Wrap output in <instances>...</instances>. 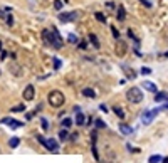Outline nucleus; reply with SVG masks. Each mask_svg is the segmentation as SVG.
Segmentation results:
<instances>
[{
    "label": "nucleus",
    "instance_id": "4be33fe9",
    "mask_svg": "<svg viewBox=\"0 0 168 163\" xmlns=\"http://www.w3.org/2000/svg\"><path fill=\"white\" fill-rule=\"evenodd\" d=\"M20 145V140L17 138V136H14V138H10V141H9V146L10 148H17Z\"/></svg>",
    "mask_w": 168,
    "mask_h": 163
},
{
    "label": "nucleus",
    "instance_id": "f03ea898",
    "mask_svg": "<svg viewBox=\"0 0 168 163\" xmlns=\"http://www.w3.org/2000/svg\"><path fill=\"white\" fill-rule=\"evenodd\" d=\"M126 99H128L129 103H133V104H138L143 101V93H141V89L139 87H129L128 91H126Z\"/></svg>",
    "mask_w": 168,
    "mask_h": 163
},
{
    "label": "nucleus",
    "instance_id": "f704fd0d",
    "mask_svg": "<svg viewBox=\"0 0 168 163\" xmlns=\"http://www.w3.org/2000/svg\"><path fill=\"white\" fill-rule=\"evenodd\" d=\"M5 20H7V25H9V27H12V25H14V17H12V15H9Z\"/></svg>",
    "mask_w": 168,
    "mask_h": 163
},
{
    "label": "nucleus",
    "instance_id": "4468645a",
    "mask_svg": "<svg viewBox=\"0 0 168 163\" xmlns=\"http://www.w3.org/2000/svg\"><path fill=\"white\" fill-rule=\"evenodd\" d=\"M116 17H118L119 22H123V20L126 19V12H124V7L123 5H119L118 7V12H116Z\"/></svg>",
    "mask_w": 168,
    "mask_h": 163
},
{
    "label": "nucleus",
    "instance_id": "2eb2a0df",
    "mask_svg": "<svg viewBox=\"0 0 168 163\" xmlns=\"http://www.w3.org/2000/svg\"><path fill=\"white\" fill-rule=\"evenodd\" d=\"M89 42L93 44V47H94V49H99V47H101V44H99L98 37H96L94 34H89Z\"/></svg>",
    "mask_w": 168,
    "mask_h": 163
},
{
    "label": "nucleus",
    "instance_id": "6e6552de",
    "mask_svg": "<svg viewBox=\"0 0 168 163\" xmlns=\"http://www.w3.org/2000/svg\"><path fill=\"white\" fill-rule=\"evenodd\" d=\"M22 96H24V99H25V101H32V99L35 98V87L32 86V84L25 86L24 93H22Z\"/></svg>",
    "mask_w": 168,
    "mask_h": 163
},
{
    "label": "nucleus",
    "instance_id": "0eeeda50",
    "mask_svg": "<svg viewBox=\"0 0 168 163\" xmlns=\"http://www.w3.org/2000/svg\"><path fill=\"white\" fill-rule=\"evenodd\" d=\"M78 19V12H64V14H59V20L61 22H64V24H67V22H72V20Z\"/></svg>",
    "mask_w": 168,
    "mask_h": 163
},
{
    "label": "nucleus",
    "instance_id": "4c0bfd02",
    "mask_svg": "<svg viewBox=\"0 0 168 163\" xmlns=\"http://www.w3.org/2000/svg\"><path fill=\"white\" fill-rule=\"evenodd\" d=\"M86 47H88V44H86V42H79V49H82V50H84Z\"/></svg>",
    "mask_w": 168,
    "mask_h": 163
},
{
    "label": "nucleus",
    "instance_id": "9d476101",
    "mask_svg": "<svg viewBox=\"0 0 168 163\" xmlns=\"http://www.w3.org/2000/svg\"><path fill=\"white\" fill-rule=\"evenodd\" d=\"M42 40L46 46H52V32L49 29H44L42 30Z\"/></svg>",
    "mask_w": 168,
    "mask_h": 163
},
{
    "label": "nucleus",
    "instance_id": "393cba45",
    "mask_svg": "<svg viewBox=\"0 0 168 163\" xmlns=\"http://www.w3.org/2000/svg\"><path fill=\"white\" fill-rule=\"evenodd\" d=\"M20 111H25V104H19V106H14L10 109V113H20Z\"/></svg>",
    "mask_w": 168,
    "mask_h": 163
},
{
    "label": "nucleus",
    "instance_id": "a18cd8bd",
    "mask_svg": "<svg viewBox=\"0 0 168 163\" xmlns=\"http://www.w3.org/2000/svg\"><path fill=\"white\" fill-rule=\"evenodd\" d=\"M64 2H69V0H64Z\"/></svg>",
    "mask_w": 168,
    "mask_h": 163
},
{
    "label": "nucleus",
    "instance_id": "79ce46f5",
    "mask_svg": "<svg viewBox=\"0 0 168 163\" xmlns=\"http://www.w3.org/2000/svg\"><path fill=\"white\" fill-rule=\"evenodd\" d=\"M163 163H168V156L167 158H163Z\"/></svg>",
    "mask_w": 168,
    "mask_h": 163
},
{
    "label": "nucleus",
    "instance_id": "f3484780",
    "mask_svg": "<svg viewBox=\"0 0 168 163\" xmlns=\"http://www.w3.org/2000/svg\"><path fill=\"white\" fill-rule=\"evenodd\" d=\"M119 131H121L123 134H131V133H133V128L123 123V125H119Z\"/></svg>",
    "mask_w": 168,
    "mask_h": 163
},
{
    "label": "nucleus",
    "instance_id": "c756f323",
    "mask_svg": "<svg viewBox=\"0 0 168 163\" xmlns=\"http://www.w3.org/2000/svg\"><path fill=\"white\" fill-rule=\"evenodd\" d=\"M54 9H56V10L62 9V0H56V2H54Z\"/></svg>",
    "mask_w": 168,
    "mask_h": 163
},
{
    "label": "nucleus",
    "instance_id": "9b49d317",
    "mask_svg": "<svg viewBox=\"0 0 168 163\" xmlns=\"http://www.w3.org/2000/svg\"><path fill=\"white\" fill-rule=\"evenodd\" d=\"M2 123H3V125H10V128H20V126H22V123H20V121H15L14 118H3Z\"/></svg>",
    "mask_w": 168,
    "mask_h": 163
},
{
    "label": "nucleus",
    "instance_id": "a878e982",
    "mask_svg": "<svg viewBox=\"0 0 168 163\" xmlns=\"http://www.w3.org/2000/svg\"><path fill=\"white\" fill-rule=\"evenodd\" d=\"M40 125H42V130H44V131L49 130V121H47L46 118H40Z\"/></svg>",
    "mask_w": 168,
    "mask_h": 163
},
{
    "label": "nucleus",
    "instance_id": "473e14b6",
    "mask_svg": "<svg viewBox=\"0 0 168 163\" xmlns=\"http://www.w3.org/2000/svg\"><path fill=\"white\" fill-rule=\"evenodd\" d=\"M37 141H39V143L42 145V146H46V138H44L42 134H37Z\"/></svg>",
    "mask_w": 168,
    "mask_h": 163
},
{
    "label": "nucleus",
    "instance_id": "c9c22d12",
    "mask_svg": "<svg viewBox=\"0 0 168 163\" xmlns=\"http://www.w3.org/2000/svg\"><path fill=\"white\" fill-rule=\"evenodd\" d=\"M61 67V61L57 57H54V69H59Z\"/></svg>",
    "mask_w": 168,
    "mask_h": 163
},
{
    "label": "nucleus",
    "instance_id": "a211bd4d",
    "mask_svg": "<svg viewBox=\"0 0 168 163\" xmlns=\"http://www.w3.org/2000/svg\"><path fill=\"white\" fill-rule=\"evenodd\" d=\"M82 96H86V98H96V93H94V89H91V87H84V89H82Z\"/></svg>",
    "mask_w": 168,
    "mask_h": 163
},
{
    "label": "nucleus",
    "instance_id": "f8f14e48",
    "mask_svg": "<svg viewBox=\"0 0 168 163\" xmlns=\"http://www.w3.org/2000/svg\"><path fill=\"white\" fill-rule=\"evenodd\" d=\"M141 86L145 87V89H146V91H150V93H155V94H156V93H158V87L155 86V84H153V83H150V81H145V83H143V84H141Z\"/></svg>",
    "mask_w": 168,
    "mask_h": 163
},
{
    "label": "nucleus",
    "instance_id": "ddd939ff",
    "mask_svg": "<svg viewBox=\"0 0 168 163\" xmlns=\"http://www.w3.org/2000/svg\"><path fill=\"white\" fill-rule=\"evenodd\" d=\"M155 101L156 103H165V101H168V93H156L155 94Z\"/></svg>",
    "mask_w": 168,
    "mask_h": 163
},
{
    "label": "nucleus",
    "instance_id": "1a4fd4ad",
    "mask_svg": "<svg viewBox=\"0 0 168 163\" xmlns=\"http://www.w3.org/2000/svg\"><path fill=\"white\" fill-rule=\"evenodd\" d=\"M46 148H47L49 151H54V153H57V151H59V145H57L56 140H52V138L46 140Z\"/></svg>",
    "mask_w": 168,
    "mask_h": 163
},
{
    "label": "nucleus",
    "instance_id": "2f4dec72",
    "mask_svg": "<svg viewBox=\"0 0 168 163\" xmlns=\"http://www.w3.org/2000/svg\"><path fill=\"white\" fill-rule=\"evenodd\" d=\"M111 32H113V37L118 40V39H119V32H118V29H116V27H111Z\"/></svg>",
    "mask_w": 168,
    "mask_h": 163
},
{
    "label": "nucleus",
    "instance_id": "37998d69",
    "mask_svg": "<svg viewBox=\"0 0 168 163\" xmlns=\"http://www.w3.org/2000/svg\"><path fill=\"white\" fill-rule=\"evenodd\" d=\"M163 109H168V103H167V104H165V106H163Z\"/></svg>",
    "mask_w": 168,
    "mask_h": 163
},
{
    "label": "nucleus",
    "instance_id": "5701e85b",
    "mask_svg": "<svg viewBox=\"0 0 168 163\" xmlns=\"http://www.w3.org/2000/svg\"><path fill=\"white\" fill-rule=\"evenodd\" d=\"M160 162H163V158L160 155H151L148 158V163H160Z\"/></svg>",
    "mask_w": 168,
    "mask_h": 163
},
{
    "label": "nucleus",
    "instance_id": "dca6fc26",
    "mask_svg": "<svg viewBox=\"0 0 168 163\" xmlns=\"http://www.w3.org/2000/svg\"><path fill=\"white\" fill-rule=\"evenodd\" d=\"M123 71H124L126 77H129V79H135V77H136V72H135L133 69H129L128 66H123Z\"/></svg>",
    "mask_w": 168,
    "mask_h": 163
},
{
    "label": "nucleus",
    "instance_id": "cd10ccee",
    "mask_svg": "<svg viewBox=\"0 0 168 163\" xmlns=\"http://www.w3.org/2000/svg\"><path fill=\"white\" fill-rule=\"evenodd\" d=\"M67 40H69L71 44H78V37H76L74 34H69V35H67Z\"/></svg>",
    "mask_w": 168,
    "mask_h": 163
},
{
    "label": "nucleus",
    "instance_id": "ea45409f",
    "mask_svg": "<svg viewBox=\"0 0 168 163\" xmlns=\"http://www.w3.org/2000/svg\"><path fill=\"white\" fill-rule=\"evenodd\" d=\"M35 113H37V111H34V113H29V115H27V119H32V118H34V115H35Z\"/></svg>",
    "mask_w": 168,
    "mask_h": 163
},
{
    "label": "nucleus",
    "instance_id": "39448f33",
    "mask_svg": "<svg viewBox=\"0 0 168 163\" xmlns=\"http://www.w3.org/2000/svg\"><path fill=\"white\" fill-rule=\"evenodd\" d=\"M114 52H116V56H118V57H124V56H126V52H128V44L118 39L116 47H114Z\"/></svg>",
    "mask_w": 168,
    "mask_h": 163
},
{
    "label": "nucleus",
    "instance_id": "20e7f679",
    "mask_svg": "<svg viewBox=\"0 0 168 163\" xmlns=\"http://www.w3.org/2000/svg\"><path fill=\"white\" fill-rule=\"evenodd\" d=\"M161 109H163V108H158V109H151V111H145V113H143V116H141V121H143L145 125H150V123L155 119V116L158 115Z\"/></svg>",
    "mask_w": 168,
    "mask_h": 163
},
{
    "label": "nucleus",
    "instance_id": "412c9836",
    "mask_svg": "<svg viewBox=\"0 0 168 163\" xmlns=\"http://www.w3.org/2000/svg\"><path fill=\"white\" fill-rule=\"evenodd\" d=\"M67 138H69V133H67V130H66V128H62V130L59 131V140H61V141H66Z\"/></svg>",
    "mask_w": 168,
    "mask_h": 163
},
{
    "label": "nucleus",
    "instance_id": "7c9ffc66",
    "mask_svg": "<svg viewBox=\"0 0 168 163\" xmlns=\"http://www.w3.org/2000/svg\"><path fill=\"white\" fill-rule=\"evenodd\" d=\"M141 74L143 76H148V74H151V69L150 67H141Z\"/></svg>",
    "mask_w": 168,
    "mask_h": 163
},
{
    "label": "nucleus",
    "instance_id": "58836bf2",
    "mask_svg": "<svg viewBox=\"0 0 168 163\" xmlns=\"http://www.w3.org/2000/svg\"><path fill=\"white\" fill-rule=\"evenodd\" d=\"M106 7H108V9H114V3H113V2H108Z\"/></svg>",
    "mask_w": 168,
    "mask_h": 163
},
{
    "label": "nucleus",
    "instance_id": "a19ab883",
    "mask_svg": "<svg viewBox=\"0 0 168 163\" xmlns=\"http://www.w3.org/2000/svg\"><path fill=\"white\" fill-rule=\"evenodd\" d=\"M99 109H101V111H104V113L108 111V108H106V106H104V104H101V106H99Z\"/></svg>",
    "mask_w": 168,
    "mask_h": 163
},
{
    "label": "nucleus",
    "instance_id": "f257e3e1",
    "mask_svg": "<svg viewBox=\"0 0 168 163\" xmlns=\"http://www.w3.org/2000/svg\"><path fill=\"white\" fill-rule=\"evenodd\" d=\"M47 103H49L52 108H61V106L66 103V98H64V93H61L57 89L50 91L49 96H47Z\"/></svg>",
    "mask_w": 168,
    "mask_h": 163
},
{
    "label": "nucleus",
    "instance_id": "aec40b11",
    "mask_svg": "<svg viewBox=\"0 0 168 163\" xmlns=\"http://www.w3.org/2000/svg\"><path fill=\"white\" fill-rule=\"evenodd\" d=\"M86 123V118H84V115L82 113H78V116H76V125L78 126H82Z\"/></svg>",
    "mask_w": 168,
    "mask_h": 163
},
{
    "label": "nucleus",
    "instance_id": "e433bc0d",
    "mask_svg": "<svg viewBox=\"0 0 168 163\" xmlns=\"http://www.w3.org/2000/svg\"><path fill=\"white\" fill-rule=\"evenodd\" d=\"M78 138H79V134H78V133H72V134H71V141H76Z\"/></svg>",
    "mask_w": 168,
    "mask_h": 163
},
{
    "label": "nucleus",
    "instance_id": "b1692460",
    "mask_svg": "<svg viewBox=\"0 0 168 163\" xmlns=\"http://www.w3.org/2000/svg\"><path fill=\"white\" fill-rule=\"evenodd\" d=\"M94 17H96V20H98V22H101V24H106V15H104V14L96 12V14H94Z\"/></svg>",
    "mask_w": 168,
    "mask_h": 163
},
{
    "label": "nucleus",
    "instance_id": "423d86ee",
    "mask_svg": "<svg viewBox=\"0 0 168 163\" xmlns=\"http://www.w3.org/2000/svg\"><path fill=\"white\" fill-rule=\"evenodd\" d=\"M50 32H52V47L61 49V47H62V37H61L59 30L56 29V27H52Z\"/></svg>",
    "mask_w": 168,
    "mask_h": 163
},
{
    "label": "nucleus",
    "instance_id": "7ed1b4c3",
    "mask_svg": "<svg viewBox=\"0 0 168 163\" xmlns=\"http://www.w3.org/2000/svg\"><path fill=\"white\" fill-rule=\"evenodd\" d=\"M7 69H9V72L14 77H20L22 74H24V69H22V66H20L19 62H15V61L9 62V64H7Z\"/></svg>",
    "mask_w": 168,
    "mask_h": 163
},
{
    "label": "nucleus",
    "instance_id": "6ab92c4d",
    "mask_svg": "<svg viewBox=\"0 0 168 163\" xmlns=\"http://www.w3.org/2000/svg\"><path fill=\"white\" fill-rule=\"evenodd\" d=\"M113 111H114V115L118 116L119 119H124V111H123V108H119V106H114V108H113Z\"/></svg>",
    "mask_w": 168,
    "mask_h": 163
},
{
    "label": "nucleus",
    "instance_id": "bb28decb",
    "mask_svg": "<svg viewBox=\"0 0 168 163\" xmlns=\"http://www.w3.org/2000/svg\"><path fill=\"white\" fill-rule=\"evenodd\" d=\"M71 125H72V119H71V118H64V119H62V126H64L66 130H67Z\"/></svg>",
    "mask_w": 168,
    "mask_h": 163
},
{
    "label": "nucleus",
    "instance_id": "c85d7f7f",
    "mask_svg": "<svg viewBox=\"0 0 168 163\" xmlns=\"http://www.w3.org/2000/svg\"><path fill=\"white\" fill-rule=\"evenodd\" d=\"M96 128H99V130H103V128H106V123H104L103 119H96Z\"/></svg>",
    "mask_w": 168,
    "mask_h": 163
},
{
    "label": "nucleus",
    "instance_id": "c03bdc74",
    "mask_svg": "<svg viewBox=\"0 0 168 163\" xmlns=\"http://www.w3.org/2000/svg\"><path fill=\"white\" fill-rule=\"evenodd\" d=\"M0 50H2V42H0Z\"/></svg>",
    "mask_w": 168,
    "mask_h": 163
},
{
    "label": "nucleus",
    "instance_id": "72a5a7b5",
    "mask_svg": "<svg viewBox=\"0 0 168 163\" xmlns=\"http://www.w3.org/2000/svg\"><path fill=\"white\" fill-rule=\"evenodd\" d=\"M9 17V14L5 12V9H0V19H7Z\"/></svg>",
    "mask_w": 168,
    "mask_h": 163
},
{
    "label": "nucleus",
    "instance_id": "49530a36",
    "mask_svg": "<svg viewBox=\"0 0 168 163\" xmlns=\"http://www.w3.org/2000/svg\"><path fill=\"white\" fill-rule=\"evenodd\" d=\"M0 76H2V71H0Z\"/></svg>",
    "mask_w": 168,
    "mask_h": 163
}]
</instances>
